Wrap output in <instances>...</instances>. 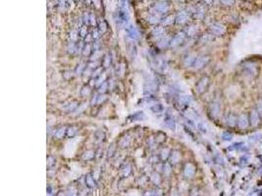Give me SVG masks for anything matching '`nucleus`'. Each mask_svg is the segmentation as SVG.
I'll return each instance as SVG.
<instances>
[{"label":"nucleus","mask_w":262,"mask_h":196,"mask_svg":"<svg viewBox=\"0 0 262 196\" xmlns=\"http://www.w3.org/2000/svg\"><path fill=\"white\" fill-rule=\"evenodd\" d=\"M209 31L214 36H222L226 34V28L220 23H212L209 26Z\"/></svg>","instance_id":"obj_1"},{"label":"nucleus","mask_w":262,"mask_h":196,"mask_svg":"<svg viewBox=\"0 0 262 196\" xmlns=\"http://www.w3.org/2000/svg\"><path fill=\"white\" fill-rule=\"evenodd\" d=\"M210 84V80H209V78L208 77H203L201 78L199 80H198V83L196 84L195 85V91L198 92V94H202L206 91V89L208 87Z\"/></svg>","instance_id":"obj_2"},{"label":"nucleus","mask_w":262,"mask_h":196,"mask_svg":"<svg viewBox=\"0 0 262 196\" xmlns=\"http://www.w3.org/2000/svg\"><path fill=\"white\" fill-rule=\"evenodd\" d=\"M209 61H210L209 56H206V55L198 56V58L195 59V61H194L193 67H194L195 70H200V69H202V68L205 67L206 65L208 64Z\"/></svg>","instance_id":"obj_3"},{"label":"nucleus","mask_w":262,"mask_h":196,"mask_svg":"<svg viewBox=\"0 0 262 196\" xmlns=\"http://www.w3.org/2000/svg\"><path fill=\"white\" fill-rule=\"evenodd\" d=\"M186 37H187V35H186L185 31L179 32V34H177L173 38L171 39L170 46H171V47H177V46H179V45H181V44L185 41V40H186Z\"/></svg>","instance_id":"obj_4"},{"label":"nucleus","mask_w":262,"mask_h":196,"mask_svg":"<svg viewBox=\"0 0 262 196\" xmlns=\"http://www.w3.org/2000/svg\"><path fill=\"white\" fill-rule=\"evenodd\" d=\"M153 9L156 13L159 14H165L170 10V4L165 1H159L153 5Z\"/></svg>","instance_id":"obj_5"},{"label":"nucleus","mask_w":262,"mask_h":196,"mask_svg":"<svg viewBox=\"0 0 262 196\" xmlns=\"http://www.w3.org/2000/svg\"><path fill=\"white\" fill-rule=\"evenodd\" d=\"M190 19V13L187 11H181L176 15V23L183 24H186Z\"/></svg>","instance_id":"obj_6"},{"label":"nucleus","mask_w":262,"mask_h":196,"mask_svg":"<svg viewBox=\"0 0 262 196\" xmlns=\"http://www.w3.org/2000/svg\"><path fill=\"white\" fill-rule=\"evenodd\" d=\"M196 19H202L205 15V9H204L203 5H198L193 7V10L191 12Z\"/></svg>","instance_id":"obj_7"},{"label":"nucleus","mask_w":262,"mask_h":196,"mask_svg":"<svg viewBox=\"0 0 262 196\" xmlns=\"http://www.w3.org/2000/svg\"><path fill=\"white\" fill-rule=\"evenodd\" d=\"M184 174L187 177H192L195 174V167L192 163H187L184 168Z\"/></svg>","instance_id":"obj_8"},{"label":"nucleus","mask_w":262,"mask_h":196,"mask_svg":"<svg viewBox=\"0 0 262 196\" xmlns=\"http://www.w3.org/2000/svg\"><path fill=\"white\" fill-rule=\"evenodd\" d=\"M249 122L251 126L253 127H256L259 125L260 122V114H258V112L256 110H253L250 113V116H249Z\"/></svg>","instance_id":"obj_9"},{"label":"nucleus","mask_w":262,"mask_h":196,"mask_svg":"<svg viewBox=\"0 0 262 196\" xmlns=\"http://www.w3.org/2000/svg\"><path fill=\"white\" fill-rule=\"evenodd\" d=\"M248 117L245 115V114H242V115H240L238 117V126L240 128H245L248 126Z\"/></svg>","instance_id":"obj_10"},{"label":"nucleus","mask_w":262,"mask_h":196,"mask_svg":"<svg viewBox=\"0 0 262 196\" xmlns=\"http://www.w3.org/2000/svg\"><path fill=\"white\" fill-rule=\"evenodd\" d=\"M185 32L187 36H194L198 32V28L195 24H190L189 27H187L185 30Z\"/></svg>","instance_id":"obj_11"},{"label":"nucleus","mask_w":262,"mask_h":196,"mask_svg":"<svg viewBox=\"0 0 262 196\" xmlns=\"http://www.w3.org/2000/svg\"><path fill=\"white\" fill-rule=\"evenodd\" d=\"M96 179L93 177L92 174H87L86 176V184L88 188H94L96 186Z\"/></svg>","instance_id":"obj_12"},{"label":"nucleus","mask_w":262,"mask_h":196,"mask_svg":"<svg viewBox=\"0 0 262 196\" xmlns=\"http://www.w3.org/2000/svg\"><path fill=\"white\" fill-rule=\"evenodd\" d=\"M195 57L193 56V55H187V56H186L185 57V59H184V61H183V65L184 66L186 67V68H187V67H192V66H193V64H194V61H195Z\"/></svg>","instance_id":"obj_13"},{"label":"nucleus","mask_w":262,"mask_h":196,"mask_svg":"<svg viewBox=\"0 0 262 196\" xmlns=\"http://www.w3.org/2000/svg\"><path fill=\"white\" fill-rule=\"evenodd\" d=\"M164 35H165V30L163 27H156L152 30V35L154 37L160 38L164 36Z\"/></svg>","instance_id":"obj_14"},{"label":"nucleus","mask_w":262,"mask_h":196,"mask_svg":"<svg viewBox=\"0 0 262 196\" xmlns=\"http://www.w3.org/2000/svg\"><path fill=\"white\" fill-rule=\"evenodd\" d=\"M182 156H181V153H180L179 151H173V152H171V155H170V159H171V164H177V163L180 162V160H181Z\"/></svg>","instance_id":"obj_15"},{"label":"nucleus","mask_w":262,"mask_h":196,"mask_svg":"<svg viewBox=\"0 0 262 196\" xmlns=\"http://www.w3.org/2000/svg\"><path fill=\"white\" fill-rule=\"evenodd\" d=\"M174 23H176V16H173V15H168L162 20L163 26H165V27L171 26V24H173Z\"/></svg>","instance_id":"obj_16"},{"label":"nucleus","mask_w":262,"mask_h":196,"mask_svg":"<svg viewBox=\"0 0 262 196\" xmlns=\"http://www.w3.org/2000/svg\"><path fill=\"white\" fill-rule=\"evenodd\" d=\"M128 19H129V17L126 12H123V11L118 12V24L120 26H122V24H126V23L128 22Z\"/></svg>","instance_id":"obj_17"},{"label":"nucleus","mask_w":262,"mask_h":196,"mask_svg":"<svg viewBox=\"0 0 262 196\" xmlns=\"http://www.w3.org/2000/svg\"><path fill=\"white\" fill-rule=\"evenodd\" d=\"M127 34H128L130 38H132L134 40H136V39H137L138 37H140L138 36L137 30H136V28H133V27H130V28L127 29Z\"/></svg>","instance_id":"obj_18"},{"label":"nucleus","mask_w":262,"mask_h":196,"mask_svg":"<svg viewBox=\"0 0 262 196\" xmlns=\"http://www.w3.org/2000/svg\"><path fill=\"white\" fill-rule=\"evenodd\" d=\"M111 65V55L109 53H106L102 59V63H101V66L104 69H107L108 67H110Z\"/></svg>","instance_id":"obj_19"},{"label":"nucleus","mask_w":262,"mask_h":196,"mask_svg":"<svg viewBox=\"0 0 262 196\" xmlns=\"http://www.w3.org/2000/svg\"><path fill=\"white\" fill-rule=\"evenodd\" d=\"M78 107H79V102L76 101V100H73L67 106H65L64 110L66 112H73V111H75Z\"/></svg>","instance_id":"obj_20"},{"label":"nucleus","mask_w":262,"mask_h":196,"mask_svg":"<svg viewBox=\"0 0 262 196\" xmlns=\"http://www.w3.org/2000/svg\"><path fill=\"white\" fill-rule=\"evenodd\" d=\"M150 182L152 183H154L155 185H159L161 183V177L159 176L158 173H152L151 176H150Z\"/></svg>","instance_id":"obj_21"},{"label":"nucleus","mask_w":262,"mask_h":196,"mask_svg":"<svg viewBox=\"0 0 262 196\" xmlns=\"http://www.w3.org/2000/svg\"><path fill=\"white\" fill-rule=\"evenodd\" d=\"M66 133H67L66 128H58L54 133V136L57 138V139H61V138H63L65 136V134H66Z\"/></svg>","instance_id":"obj_22"},{"label":"nucleus","mask_w":262,"mask_h":196,"mask_svg":"<svg viewBox=\"0 0 262 196\" xmlns=\"http://www.w3.org/2000/svg\"><path fill=\"white\" fill-rule=\"evenodd\" d=\"M83 55L85 56V57H89L92 55V44L91 43H86L85 46H84V48H83Z\"/></svg>","instance_id":"obj_23"},{"label":"nucleus","mask_w":262,"mask_h":196,"mask_svg":"<svg viewBox=\"0 0 262 196\" xmlns=\"http://www.w3.org/2000/svg\"><path fill=\"white\" fill-rule=\"evenodd\" d=\"M131 143V138L129 136H123L121 139L119 140V146L122 148H126Z\"/></svg>","instance_id":"obj_24"},{"label":"nucleus","mask_w":262,"mask_h":196,"mask_svg":"<svg viewBox=\"0 0 262 196\" xmlns=\"http://www.w3.org/2000/svg\"><path fill=\"white\" fill-rule=\"evenodd\" d=\"M94 157H95V152L92 151V150H88V151L84 153L83 157H81V158H83V160H85V161H91Z\"/></svg>","instance_id":"obj_25"},{"label":"nucleus","mask_w":262,"mask_h":196,"mask_svg":"<svg viewBox=\"0 0 262 196\" xmlns=\"http://www.w3.org/2000/svg\"><path fill=\"white\" fill-rule=\"evenodd\" d=\"M191 101V97L187 94H181L179 97V102L181 105H187Z\"/></svg>","instance_id":"obj_26"},{"label":"nucleus","mask_w":262,"mask_h":196,"mask_svg":"<svg viewBox=\"0 0 262 196\" xmlns=\"http://www.w3.org/2000/svg\"><path fill=\"white\" fill-rule=\"evenodd\" d=\"M220 112V106L217 104V103H213L211 105V107H210V113H211V115L212 116H214V117H217L218 116V114Z\"/></svg>","instance_id":"obj_27"},{"label":"nucleus","mask_w":262,"mask_h":196,"mask_svg":"<svg viewBox=\"0 0 262 196\" xmlns=\"http://www.w3.org/2000/svg\"><path fill=\"white\" fill-rule=\"evenodd\" d=\"M94 139L97 142H102L105 139V133L102 132V130H97L94 133Z\"/></svg>","instance_id":"obj_28"},{"label":"nucleus","mask_w":262,"mask_h":196,"mask_svg":"<svg viewBox=\"0 0 262 196\" xmlns=\"http://www.w3.org/2000/svg\"><path fill=\"white\" fill-rule=\"evenodd\" d=\"M147 22L152 24H156L157 23L160 22V17L157 14H151L148 18H147Z\"/></svg>","instance_id":"obj_29"},{"label":"nucleus","mask_w":262,"mask_h":196,"mask_svg":"<svg viewBox=\"0 0 262 196\" xmlns=\"http://www.w3.org/2000/svg\"><path fill=\"white\" fill-rule=\"evenodd\" d=\"M97 27L99 28L98 30H100L101 34H103V32H105L106 30H107V28H108L107 24H106V22L104 20H99V21H98L97 22Z\"/></svg>","instance_id":"obj_30"},{"label":"nucleus","mask_w":262,"mask_h":196,"mask_svg":"<svg viewBox=\"0 0 262 196\" xmlns=\"http://www.w3.org/2000/svg\"><path fill=\"white\" fill-rule=\"evenodd\" d=\"M165 126L167 127V128H169L170 129H172V130H174L175 128H176V125H175V122H174V120L172 119V118H170V117H167L166 119H165Z\"/></svg>","instance_id":"obj_31"},{"label":"nucleus","mask_w":262,"mask_h":196,"mask_svg":"<svg viewBox=\"0 0 262 196\" xmlns=\"http://www.w3.org/2000/svg\"><path fill=\"white\" fill-rule=\"evenodd\" d=\"M77 132H78V128L75 127V126H71V127H69V128H67V133H66V135H67L68 137H73V136L76 135Z\"/></svg>","instance_id":"obj_32"},{"label":"nucleus","mask_w":262,"mask_h":196,"mask_svg":"<svg viewBox=\"0 0 262 196\" xmlns=\"http://www.w3.org/2000/svg\"><path fill=\"white\" fill-rule=\"evenodd\" d=\"M78 30H79V37L85 38L87 35V27L86 26V24H84V26H81Z\"/></svg>","instance_id":"obj_33"},{"label":"nucleus","mask_w":262,"mask_h":196,"mask_svg":"<svg viewBox=\"0 0 262 196\" xmlns=\"http://www.w3.org/2000/svg\"><path fill=\"white\" fill-rule=\"evenodd\" d=\"M155 138V141H156V143L158 144H161L163 143L165 140H166V134L165 133H163L161 132H159L156 135V137H154Z\"/></svg>","instance_id":"obj_34"},{"label":"nucleus","mask_w":262,"mask_h":196,"mask_svg":"<svg viewBox=\"0 0 262 196\" xmlns=\"http://www.w3.org/2000/svg\"><path fill=\"white\" fill-rule=\"evenodd\" d=\"M170 149L169 148H165V149H163L160 153V159L162 161H166L169 157H170Z\"/></svg>","instance_id":"obj_35"},{"label":"nucleus","mask_w":262,"mask_h":196,"mask_svg":"<svg viewBox=\"0 0 262 196\" xmlns=\"http://www.w3.org/2000/svg\"><path fill=\"white\" fill-rule=\"evenodd\" d=\"M170 41L171 40H169L168 38H165V37H163L160 41L157 43V46L159 48H162V49H164L165 47H167L168 45H170Z\"/></svg>","instance_id":"obj_36"},{"label":"nucleus","mask_w":262,"mask_h":196,"mask_svg":"<svg viewBox=\"0 0 262 196\" xmlns=\"http://www.w3.org/2000/svg\"><path fill=\"white\" fill-rule=\"evenodd\" d=\"M163 173L165 174V176L169 177L172 173V166H171V163H165L164 167H163Z\"/></svg>","instance_id":"obj_37"},{"label":"nucleus","mask_w":262,"mask_h":196,"mask_svg":"<svg viewBox=\"0 0 262 196\" xmlns=\"http://www.w3.org/2000/svg\"><path fill=\"white\" fill-rule=\"evenodd\" d=\"M109 85H108V83L107 81H104V83L99 85V87H98V92H99V94H104L106 91H107V89H108Z\"/></svg>","instance_id":"obj_38"},{"label":"nucleus","mask_w":262,"mask_h":196,"mask_svg":"<svg viewBox=\"0 0 262 196\" xmlns=\"http://www.w3.org/2000/svg\"><path fill=\"white\" fill-rule=\"evenodd\" d=\"M228 124L231 127H235L238 125V117H236L234 115H230L228 119Z\"/></svg>","instance_id":"obj_39"},{"label":"nucleus","mask_w":262,"mask_h":196,"mask_svg":"<svg viewBox=\"0 0 262 196\" xmlns=\"http://www.w3.org/2000/svg\"><path fill=\"white\" fill-rule=\"evenodd\" d=\"M103 67L101 66V67H98V68H95L93 71H92V78H95V79H97L98 77H99L101 74H102V71H103Z\"/></svg>","instance_id":"obj_40"},{"label":"nucleus","mask_w":262,"mask_h":196,"mask_svg":"<svg viewBox=\"0 0 262 196\" xmlns=\"http://www.w3.org/2000/svg\"><path fill=\"white\" fill-rule=\"evenodd\" d=\"M212 35H202L201 37H200V39H199V41L201 42V43H207V42H209V41H211L212 40Z\"/></svg>","instance_id":"obj_41"},{"label":"nucleus","mask_w":262,"mask_h":196,"mask_svg":"<svg viewBox=\"0 0 262 196\" xmlns=\"http://www.w3.org/2000/svg\"><path fill=\"white\" fill-rule=\"evenodd\" d=\"M55 163H56V161H55V159L52 156H48L47 157V168L49 170H51L55 166Z\"/></svg>","instance_id":"obj_42"},{"label":"nucleus","mask_w":262,"mask_h":196,"mask_svg":"<svg viewBox=\"0 0 262 196\" xmlns=\"http://www.w3.org/2000/svg\"><path fill=\"white\" fill-rule=\"evenodd\" d=\"M132 118H133L134 120H137V121L145 120V116H144V114H143L142 112H138V113L134 114V115L132 116Z\"/></svg>","instance_id":"obj_43"},{"label":"nucleus","mask_w":262,"mask_h":196,"mask_svg":"<svg viewBox=\"0 0 262 196\" xmlns=\"http://www.w3.org/2000/svg\"><path fill=\"white\" fill-rule=\"evenodd\" d=\"M105 80H106V76H105V74L103 73V74H101V75L96 79V83H97L96 85H97V86L101 85Z\"/></svg>","instance_id":"obj_44"},{"label":"nucleus","mask_w":262,"mask_h":196,"mask_svg":"<svg viewBox=\"0 0 262 196\" xmlns=\"http://www.w3.org/2000/svg\"><path fill=\"white\" fill-rule=\"evenodd\" d=\"M86 65L85 64V63H80L79 64V66H78V68H77V74H79V75H81V74H83L84 72H85V70H86Z\"/></svg>","instance_id":"obj_45"},{"label":"nucleus","mask_w":262,"mask_h":196,"mask_svg":"<svg viewBox=\"0 0 262 196\" xmlns=\"http://www.w3.org/2000/svg\"><path fill=\"white\" fill-rule=\"evenodd\" d=\"M151 111L154 113H160L163 111V107L161 104H155L153 106H151Z\"/></svg>","instance_id":"obj_46"},{"label":"nucleus","mask_w":262,"mask_h":196,"mask_svg":"<svg viewBox=\"0 0 262 196\" xmlns=\"http://www.w3.org/2000/svg\"><path fill=\"white\" fill-rule=\"evenodd\" d=\"M125 71H126V67H125V65L124 63H121L119 65V67H118V71H117V74L119 76H124V74H125Z\"/></svg>","instance_id":"obj_47"},{"label":"nucleus","mask_w":262,"mask_h":196,"mask_svg":"<svg viewBox=\"0 0 262 196\" xmlns=\"http://www.w3.org/2000/svg\"><path fill=\"white\" fill-rule=\"evenodd\" d=\"M79 37V30H73L71 31V34H70V38L71 40H73V41H76V40L78 39Z\"/></svg>","instance_id":"obj_48"},{"label":"nucleus","mask_w":262,"mask_h":196,"mask_svg":"<svg viewBox=\"0 0 262 196\" xmlns=\"http://www.w3.org/2000/svg\"><path fill=\"white\" fill-rule=\"evenodd\" d=\"M89 93H91V88H89L88 85L84 86L83 88H81V96H86V95H88Z\"/></svg>","instance_id":"obj_49"},{"label":"nucleus","mask_w":262,"mask_h":196,"mask_svg":"<svg viewBox=\"0 0 262 196\" xmlns=\"http://www.w3.org/2000/svg\"><path fill=\"white\" fill-rule=\"evenodd\" d=\"M220 2L224 6L230 7V6H233L235 4V0H220Z\"/></svg>","instance_id":"obj_50"},{"label":"nucleus","mask_w":262,"mask_h":196,"mask_svg":"<svg viewBox=\"0 0 262 196\" xmlns=\"http://www.w3.org/2000/svg\"><path fill=\"white\" fill-rule=\"evenodd\" d=\"M89 24H92V26H96L97 22H96V18L94 14H89Z\"/></svg>","instance_id":"obj_51"},{"label":"nucleus","mask_w":262,"mask_h":196,"mask_svg":"<svg viewBox=\"0 0 262 196\" xmlns=\"http://www.w3.org/2000/svg\"><path fill=\"white\" fill-rule=\"evenodd\" d=\"M100 30H93V32H92V37H93V39H98L100 37Z\"/></svg>","instance_id":"obj_52"},{"label":"nucleus","mask_w":262,"mask_h":196,"mask_svg":"<svg viewBox=\"0 0 262 196\" xmlns=\"http://www.w3.org/2000/svg\"><path fill=\"white\" fill-rule=\"evenodd\" d=\"M122 172H124V177H128L131 174V172H132V169H131V167H127L125 169H123Z\"/></svg>","instance_id":"obj_53"},{"label":"nucleus","mask_w":262,"mask_h":196,"mask_svg":"<svg viewBox=\"0 0 262 196\" xmlns=\"http://www.w3.org/2000/svg\"><path fill=\"white\" fill-rule=\"evenodd\" d=\"M92 176H93V177L97 181V179L99 178V177H100V170H94L93 173H92Z\"/></svg>","instance_id":"obj_54"},{"label":"nucleus","mask_w":262,"mask_h":196,"mask_svg":"<svg viewBox=\"0 0 262 196\" xmlns=\"http://www.w3.org/2000/svg\"><path fill=\"white\" fill-rule=\"evenodd\" d=\"M92 39H93V37H92V35H86V36L85 37L86 43H91Z\"/></svg>","instance_id":"obj_55"},{"label":"nucleus","mask_w":262,"mask_h":196,"mask_svg":"<svg viewBox=\"0 0 262 196\" xmlns=\"http://www.w3.org/2000/svg\"><path fill=\"white\" fill-rule=\"evenodd\" d=\"M115 151H116L115 147H111V149L109 148V150H108V157H112L113 155L115 154Z\"/></svg>","instance_id":"obj_56"},{"label":"nucleus","mask_w":262,"mask_h":196,"mask_svg":"<svg viewBox=\"0 0 262 196\" xmlns=\"http://www.w3.org/2000/svg\"><path fill=\"white\" fill-rule=\"evenodd\" d=\"M203 1V5H207V6H210L214 3V0H202Z\"/></svg>","instance_id":"obj_57"},{"label":"nucleus","mask_w":262,"mask_h":196,"mask_svg":"<svg viewBox=\"0 0 262 196\" xmlns=\"http://www.w3.org/2000/svg\"><path fill=\"white\" fill-rule=\"evenodd\" d=\"M198 129H200L202 133H206L207 132V128L206 127H202V124H198Z\"/></svg>","instance_id":"obj_58"},{"label":"nucleus","mask_w":262,"mask_h":196,"mask_svg":"<svg viewBox=\"0 0 262 196\" xmlns=\"http://www.w3.org/2000/svg\"><path fill=\"white\" fill-rule=\"evenodd\" d=\"M86 2H87L88 4H89V3H91V2H92V0H86Z\"/></svg>","instance_id":"obj_59"},{"label":"nucleus","mask_w":262,"mask_h":196,"mask_svg":"<svg viewBox=\"0 0 262 196\" xmlns=\"http://www.w3.org/2000/svg\"><path fill=\"white\" fill-rule=\"evenodd\" d=\"M193 1H198V0H193Z\"/></svg>","instance_id":"obj_60"}]
</instances>
